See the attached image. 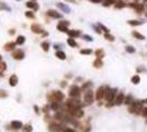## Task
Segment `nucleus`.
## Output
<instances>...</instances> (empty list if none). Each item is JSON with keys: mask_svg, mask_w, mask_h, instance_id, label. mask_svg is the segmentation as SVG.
Listing matches in <instances>:
<instances>
[{"mask_svg": "<svg viewBox=\"0 0 147 132\" xmlns=\"http://www.w3.org/2000/svg\"><path fill=\"white\" fill-rule=\"evenodd\" d=\"M89 1H91V2H93V3H101V2H103V0H89Z\"/></svg>", "mask_w": 147, "mask_h": 132, "instance_id": "8fccbe9b", "label": "nucleus"}, {"mask_svg": "<svg viewBox=\"0 0 147 132\" xmlns=\"http://www.w3.org/2000/svg\"><path fill=\"white\" fill-rule=\"evenodd\" d=\"M62 87H66V81H63L62 83Z\"/></svg>", "mask_w": 147, "mask_h": 132, "instance_id": "603ef678", "label": "nucleus"}, {"mask_svg": "<svg viewBox=\"0 0 147 132\" xmlns=\"http://www.w3.org/2000/svg\"><path fill=\"white\" fill-rule=\"evenodd\" d=\"M9 84H10V86L14 87L15 85L18 84V76L17 75H12V76H10V78H9Z\"/></svg>", "mask_w": 147, "mask_h": 132, "instance_id": "412c9836", "label": "nucleus"}, {"mask_svg": "<svg viewBox=\"0 0 147 132\" xmlns=\"http://www.w3.org/2000/svg\"><path fill=\"white\" fill-rule=\"evenodd\" d=\"M94 97H96V94L92 91V89H88L85 90V94H83V101H85L86 105H91L94 100Z\"/></svg>", "mask_w": 147, "mask_h": 132, "instance_id": "7ed1b4c3", "label": "nucleus"}, {"mask_svg": "<svg viewBox=\"0 0 147 132\" xmlns=\"http://www.w3.org/2000/svg\"><path fill=\"white\" fill-rule=\"evenodd\" d=\"M93 66L96 68H101L102 66H103V62H102L101 58H96L93 61Z\"/></svg>", "mask_w": 147, "mask_h": 132, "instance_id": "a878e982", "label": "nucleus"}, {"mask_svg": "<svg viewBox=\"0 0 147 132\" xmlns=\"http://www.w3.org/2000/svg\"><path fill=\"white\" fill-rule=\"evenodd\" d=\"M80 54H82V55H90V54H92V50H91V49H82V50H80Z\"/></svg>", "mask_w": 147, "mask_h": 132, "instance_id": "c9c22d12", "label": "nucleus"}, {"mask_svg": "<svg viewBox=\"0 0 147 132\" xmlns=\"http://www.w3.org/2000/svg\"><path fill=\"white\" fill-rule=\"evenodd\" d=\"M15 44H17V43H13V42H8V43L5 44L3 49L6 50V51H13L14 47H15Z\"/></svg>", "mask_w": 147, "mask_h": 132, "instance_id": "4be33fe9", "label": "nucleus"}, {"mask_svg": "<svg viewBox=\"0 0 147 132\" xmlns=\"http://www.w3.org/2000/svg\"><path fill=\"white\" fill-rule=\"evenodd\" d=\"M57 7H58L62 11L65 12V13H70V8H69L67 5H64V3H62V2H58L57 3Z\"/></svg>", "mask_w": 147, "mask_h": 132, "instance_id": "dca6fc26", "label": "nucleus"}, {"mask_svg": "<svg viewBox=\"0 0 147 132\" xmlns=\"http://www.w3.org/2000/svg\"><path fill=\"white\" fill-rule=\"evenodd\" d=\"M31 31L34 32V33H37V34H41V33H43V29L42 26L39 25L37 23H33L31 25Z\"/></svg>", "mask_w": 147, "mask_h": 132, "instance_id": "ddd939ff", "label": "nucleus"}, {"mask_svg": "<svg viewBox=\"0 0 147 132\" xmlns=\"http://www.w3.org/2000/svg\"><path fill=\"white\" fill-rule=\"evenodd\" d=\"M12 57L15 58V60H23L24 58V52L21 51V50H17L12 53Z\"/></svg>", "mask_w": 147, "mask_h": 132, "instance_id": "f8f14e48", "label": "nucleus"}, {"mask_svg": "<svg viewBox=\"0 0 147 132\" xmlns=\"http://www.w3.org/2000/svg\"><path fill=\"white\" fill-rule=\"evenodd\" d=\"M68 25H69V22L68 21H60L58 24H57V29L59 30L60 32H66L67 33L69 30H68Z\"/></svg>", "mask_w": 147, "mask_h": 132, "instance_id": "9b49d317", "label": "nucleus"}, {"mask_svg": "<svg viewBox=\"0 0 147 132\" xmlns=\"http://www.w3.org/2000/svg\"><path fill=\"white\" fill-rule=\"evenodd\" d=\"M125 101V94L124 92H118V95L115 97V100H114V103H115V106H121L122 103H124Z\"/></svg>", "mask_w": 147, "mask_h": 132, "instance_id": "9d476101", "label": "nucleus"}, {"mask_svg": "<svg viewBox=\"0 0 147 132\" xmlns=\"http://www.w3.org/2000/svg\"><path fill=\"white\" fill-rule=\"evenodd\" d=\"M67 44L69 46H71V47H76L77 46V42L75 41V39H73V37H69L67 40Z\"/></svg>", "mask_w": 147, "mask_h": 132, "instance_id": "7c9ffc66", "label": "nucleus"}, {"mask_svg": "<svg viewBox=\"0 0 147 132\" xmlns=\"http://www.w3.org/2000/svg\"><path fill=\"white\" fill-rule=\"evenodd\" d=\"M41 46H42V49L44 50L45 52H47L48 51V47H49V45H48L47 42H43V43L41 44Z\"/></svg>", "mask_w": 147, "mask_h": 132, "instance_id": "79ce46f5", "label": "nucleus"}, {"mask_svg": "<svg viewBox=\"0 0 147 132\" xmlns=\"http://www.w3.org/2000/svg\"><path fill=\"white\" fill-rule=\"evenodd\" d=\"M135 101V99H134V97H133V95H127V96H125V101H124V103L125 105H127V106H130V105H132V103Z\"/></svg>", "mask_w": 147, "mask_h": 132, "instance_id": "aec40b11", "label": "nucleus"}, {"mask_svg": "<svg viewBox=\"0 0 147 132\" xmlns=\"http://www.w3.org/2000/svg\"><path fill=\"white\" fill-rule=\"evenodd\" d=\"M26 7H28V8H33L34 10H37V9H39V5L35 2H32V1H28V2H26Z\"/></svg>", "mask_w": 147, "mask_h": 132, "instance_id": "c756f323", "label": "nucleus"}, {"mask_svg": "<svg viewBox=\"0 0 147 132\" xmlns=\"http://www.w3.org/2000/svg\"><path fill=\"white\" fill-rule=\"evenodd\" d=\"M82 39L86 40V41H88V42H92V41H93L92 36H90V35H88V34H83L82 35Z\"/></svg>", "mask_w": 147, "mask_h": 132, "instance_id": "a19ab883", "label": "nucleus"}, {"mask_svg": "<svg viewBox=\"0 0 147 132\" xmlns=\"http://www.w3.org/2000/svg\"><path fill=\"white\" fill-rule=\"evenodd\" d=\"M118 95V89L116 88H110L108 86L107 88V92H105V97L104 99L107 100V107L110 108V107L114 106V100H115V97Z\"/></svg>", "mask_w": 147, "mask_h": 132, "instance_id": "f257e3e1", "label": "nucleus"}, {"mask_svg": "<svg viewBox=\"0 0 147 132\" xmlns=\"http://www.w3.org/2000/svg\"><path fill=\"white\" fill-rule=\"evenodd\" d=\"M32 126L31 124H25V126H23L22 128V131L23 132H32Z\"/></svg>", "mask_w": 147, "mask_h": 132, "instance_id": "e433bc0d", "label": "nucleus"}, {"mask_svg": "<svg viewBox=\"0 0 147 132\" xmlns=\"http://www.w3.org/2000/svg\"><path fill=\"white\" fill-rule=\"evenodd\" d=\"M0 61H1V56H0Z\"/></svg>", "mask_w": 147, "mask_h": 132, "instance_id": "13d9d810", "label": "nucleus"}, {"mask_svg": "<svg viewBox=\"0 0 147 132\" xmlns=\"http://www.w3.org/2000/svg\"><path fill=\"white\" fill-rule=\"evenodd\" d=\"M108 86H100L96 91V99L97 100H102L105 97V92H107Z\"/></svg>", "mask_w": 147, "mask_h": 132, "instance_id": "1a4fd4ad", "label": "nucleus"}, {"mask_svg": "<svg viewBox=\"0 0 147 132\" xmlns=\"http://www.w3.org/2000/svg\"><path fill=\"white\" fill-rule=\"evenodd\" d=\"M132 35H133L135 39L139 40V41H144L145 40V36L142 34V33H139L138 31H133V32H132Z\"/></svg>", "mask_w": 147, "mask_h": 132, "instance_id": "b1692460", "label": "nucleus"}, {"mask_svg": "<svg viewBox=\"0 0 147 132\" xmlns=\"http://www.w3.org/2000/svg\"><path fill=\"white\" fill-rule=\"evenodd\" d=\"M60 129H62V126H59V124H57V123L49 124V128H48V130L51 132H58Z\"/></svg>", "mask_w": 147, "mask_h": 132, "instance_id": "a211bd4d", "label": "nucleus"}, {"mask_svg": "<svg viewBox=\"0 0 147 132\" xmlns=\"http://www.w3.org/2000/svg\"><path fill=\"white\" fill-rule=\"evenodd\" d=\"M115 9H123L125 7H127V5L124 2V1H122V0H119V1H116L115 5H114Z\"/></svg>", "mask_w": 147, "mask_h": 132, "instance_id": "393cba45", "label": "nucleus"}, {"mask_svg": "<svg viewBox=\"0 0 147 132\" xmlns=\"http://www.w3.org/2000/svg\"><path fill=\"white\" fill-rule=\"evenodd\" d=\"M0 77H1V72H0Z\"/></svg>", "mask_w": 147, "mask_h": 132, "instance_id": "4d7b16f0", "label": "nucleus"}, {"mask_svg": "<svg viewBox=\"0 0 147 132\" xmlns=\"http://www.w3.org/2000/svg\"><path fill=\"white\" fill-rule=\"evenodd\" d=\"M67 33H68V35H69V37H73V39L80 36V31L79 30H69Z\"/></svg>", "mask_w": 147, "mask_h": 132, "instance_id": "6ab92c4d", "label": "nucleus"}, {"mask_svg": "<svg viewBox=\"0 0 147 132\" xmlns=\"http://www.w3.org/2000/svg\"><path fill=\"white\" fill-rule=\"evenodd\" d=\"M68 109V113L69 116H71L73 118H77V119H80V118L83 117V111H82L81 108H67Z\"/></svg>", "mask_w": 147, "mask_h": 132, "instance_id": "39448f33", "label": "nucleus"}, {"mask_svg": "<svg viewBox=\"0 0 147 132\" xmlns=\"http://www.w3.org/2000/svg\"><path fill=\"white\" fill-rule=\"evenodd\" d=\"M143 108H144V103H143V101L142 100H138V101L135 100L132 105L128 106L127 110H128L130 113H133V115H141Z\"/></svg>", "mask_w": 147, "mask_h": 132, "instance_id": "f03ea898", "label": "nucleus"}, {"mask_svg": "<svg viewBox=\"0 0 147 132\" xmlns=\"http://www.w3.org/2000/svg\"><path fill=\"white\" fill-rule=\"evenodd\" d=\"M24 42H25V37L23 36V35H19L15 43H17L18 45H22V44H24Z\"/></svg>", "mask_w": 147, "mask_h": 132, "instance_id": "2f4dec72", "label": "nucleus"}, {"mask_svg": "<svg viewBox=\"0 0 147 132\" xmlns=\"http://www.w3.org/2000/svg\"><path fill=\"white\" fill-rule=\"evenodd\" d=\"M66 107L67 108H81L82 103L77 98H70V99H68L66 101Z\"/></svg>", "mask_w": 147, "mask_h": 132, "instance_id": "423d86ee", "label": "nucleus"}, {"mask_svg": "<svg viewBox=\"0 0 147 132\" xmlns=\"http://www.w3.org/2000/svg\"><path fill=\"white\" fill-rule=\"evenodd\" d=\"M92 87V83L91 81H87L86 84H83L81 87V90H88V89H90Z\"/></svg>", "mask_w": 147, "mask_h": 132, "instance_id": "f704fd0d", "label": "nucleus"}, {"mask_svg": "<svg viewBox=\"0 0 147 132\" xmlns=\"http://www.w3.org/2000/svg\"><path fill=\"white\" fill-rule=\"evenodd\" d=\"M7 69V66H6V63H0V72H2V71H6Z\"/></svg>", "mask_w": 147, "mask_h": 132, "instance_id": "a18cd8bd", "label": "nucleus"}, {"mask_svg": "<svg viewBox=\"0 0 147 132\" xmlns=\"http://www.w3.org/2000/svg\"><path fill=\"white\" fill-rule=\"evenodd\" d=\"M127 23H128L131 26H139V25H142L144 22L141 21V20H128L127 21Z\"/></svg>", "mask_w": 147, "mask_h": 132, "instance_id": "5701e85b", "label": "nucleus"}, {"mask_svg": "<svg viewBox=\"0 0 147 132\" xmlns=\"http://www.w3.org/2000/svg\"><path fill=\"white\" fill-rule=\"evenodd\" d=\"M0 10H6V11H11V9L9 8V7L6 6V3H3V2H0Z\"/></svg>", "mask_w": 147, "mask_h": 132, "instance_id": "58836bf2", "label": "nucleus"}, {"mask_svg": "<svg viewBox=\"0 0 147 132\" xmlns=\"http://www.w3.org/2000/svg\"><path fill=\"white\" fill-rule=\"evenodd\" d=\"M115 0H103V6L104 7H110V6H112V5H115Z\"/></svg>", "mask_w": 147, "mask_h": 132, "instance_id": "473e14b6", "label": "nucleus"}, {"mask_svg": "<svg viewBox=\"0 0 147 132\" xmlns=\"http://www.w3.org/2000/svg\"><path fill=\"white\" fill-rule=\"evenodd\" d=\"M104 39L108 41H110V42H114L115 41V37L112 34H110V33H104Z\"/></svg>", "mask_w": 147, "mask_h": 132, "instance_id": "72a5a7b5", "label": "nucleus"}, {"mask_svg": "<svg viewBox=\"0 0 147 132\" xmlns=\"http://www.w3.org/2000/svg\"><path fill=\"white\" fill-rule=\"evenodd\" d=\"M10 126H11V128H12V129H14V130H19V129H22V128H23V123H22V122H21V121H17V120L12 121Z\"/></svg>", "mask_w": 147, "mask_h": 132, "instance_id": "4468645a", "label": "nucleus"}, {"mask_svg": "<svg viewBox=\"0 0 147 132\" xmlns=\"http://www.w3.org/2000/svg\"><path fill=\"white\" fill-rule=\"evenodd\" d=\"M142 101H143V103H147V98L146 99H144V100H142Z\"/></svg>", "mask_w": 147, "mask_h": 132, "instance_id": "864d4df0", "label": "nucleus"}, {"mask_svg": "<svg viewBox=\"0 0 147 132\" xmlns=\"http://www.w3.org/2000/svg\"><path fill=\"white\" fill-rule=\"evenodd\" d=\"M52 109L53 110H55V111H56V110H59V108H60V106H59V102H56V101H55V102H52Z\"/></svg>", "mask_w": 147, "mask_h": 132, "instance_id": "4c0bfd02", "label": "nucleus"}, {"mask_svg": "<svg viewBox=\"0 0 147 132\" xmlns=\"http://www.w3.org/2000/svg\"><path fill=\"white\" fill-rule=\"evenodd\" d=\"M92 28H93V29L96 30V32H97V33H99V34H101V33H102V31H101V29H100V28H99V25H98V26L92 25Z\"/></svg>", "mask_w": 147, "mask_h": 132, "instance_id": "de8ad7c7", "label": "nucleus"}, {"mask_svg": "<svg viewBox=\"0 0 147 132\" xmlns=\"http://www.w3.org/2000/svg\"><path fill=\"white\" fill-rule=\"evenodd\" d=\"M17 1H19V0H17Z\"/></svg>", "mask_w": 147, "mask_h": 132, "instance_id": "bf43d9fd", "label": "nucleus"}, {"mask_svg": "<svg viewBox=\"0 0 147 132\" xmlns=\"http://www.w3.org/2000/svg\"><path fill=\"white\" fill-rule=\"evenodd\" d=\"M25 17L26 18H30V19H34V17H35V15H34V13L32 11H26L25 12Z\"/></svg>", "mask_w": 147, "mask_h": 132, "instance_id": "37998d69", "label": "nucleus"}, {"mask_svg": "<svg viewBox=\"0 0 147 132\" xmlns=\"http://www.w3.org/2000/svg\"><path fill=\"white\" fill-rule=\"evenodd\" d=\"M136 72H137V74H139V73H142V72H145V68H143V67H137V68H136Z\"/></svg>", "mask_w": 147, "mask_h": 132, "instance_id": "09e8293b", "label": "nucleus"}, {"mask_svg": "<svg viewBox=\"0 0 147 132\" xmlns=\"http://www.w3.org/2000/svg\"><path fill=\"white\" fill-rule=\"evenodd\" d=\"M142 116L144 118H147V107H144L143 108V110H142V113H141Z\"/></svg>", "mask_w": 147, "mask_h": 132, "instance_id": "c03bdc74", "label": "nucleus"}, {"mask_svg": "<svg viewBox=\"0 0 147 132\" xmlns=\"http://www.w3.org/2000/svg\"><path fill=\"white\" fill-rule=\"evenodd\" d=\"M56 57H58L59 60H62V61L66 60V54H65V52H63V51H57V52H56Z\"/></svg>", "mask_w": 147, "mask_h": 132, "instance_id": "c85d7f7f", "label": "nucleus"}, {"mask_svg": "<svg viewBox=\"0 0 147 132\" xmlns=\"http://www.w3.org/2000/svg\"><path fill=\"white\" fill-rule=\"evenodd\" d=\"M63 132H76L71 128H63Z\"/></svg>", "mask_w": 147, "mask_h": 132, "instance_id": "49530a36", "label": "nucleus"}, {"mask_svg": "<svg viewBox=\"0 0 147 132\" xmlns=\"http://www.w3.org/2000/svg\"><path fill=\"white\" fill-rule=\"evenodd\" d=\"M145 8H146V10H147V3H146V5H145Z\"/></svg>", "mask_w": 147, "mask_h": 132, "instance_id": "6e6d98bb", "label": "nucleus"}, {"mask_svg": "<svg viewBox=\"0 0 147 132\" xmlns=\"http://www.w3.org/2000/svg\"><path fill=\"white\" fill-rule=\"evenodd\" d=\"M98 25H99V28H100V29H101V31H103V32H104V33H110V30L108 29L107 26H104V25H103V24L99 23Z\"/></svg>", "mask_w": 147, "mask_h": 132, "instance_id": "ea45409f", "label": "nucleus"}, {"mask_svg": "<svg viewBox=\"0 0 147 132\" xmlns=\"http://www.w3.org/2000/svg\"><path fill=\"white\" fill-rule=\"evenodd\" d=\"M10 34H14V30H11V31H10Z\"/></svg>", "mask_w": 147, "mask_h": 132, "instance_id": "5fc2aeb1", "label": "nucleus"}, {"mask_svg": "<svg viewBox=\"0 0 147 132\" xmlns=\"http://www.w3.org/2000/svg\"><path fill=\"white\" fill-rule=\"evenodd\" d=\"M125 51H126L128 54H134V53H136V49L133 45H126L125 46Z\"/></svg>", "mask_w": 147, "mask_h": 132, "instance_id": "cd10ccee", "label": "nucleus"}, {"mask_svg": "<svg viewBox=\"0 0 147 132\" xmlns=\"http://www.w3.org/2000/svg\"><path fill=\"white\" fill-rule=\"evenodd\" d=\"M47 15H49V17H52V18H55V19H60V18H62V15H60V13H58L56 10H52V9L47 11Z\"/></svg>", "mask_w": 147, "mask_h": 132, "instance_id": "2eb2a0df", "label": "nucleus"}, {"mask_svg": "<svg viewBox=\"0 0 147 132\" xmlns=\"http://www.w3.org/2000/svg\"><path fill=\"white\" fill-rule=\"evenodd\" d=\"M127 7L134 9V11H135L136 13H138V15L143 13V11H144V9H145V6L143 5V3H136V2L127 3Z\"/></svg>", "mask_w": 147, "mask_h": 132, "instance_id": "6e6552de", "label": "nucleus"}, {"mask_svg": "<svg viewBox=\"0 0 147 132\" xmlns=\"http://www.w3.org/2000/svg\"><path fill=\"white\" fill-rule=\"evenodd\" d=\"M131 83L133 84V85H138V84L141 83V76H139V74L133 75V76L131 77Z\"/></svg>", "mask_w": 147, "mask_h": 132, "instance_id": "f3484780", "label": "nucleus"}, {"mask_svg": "<svg viewBox=\"0 0 147 132\" xmlns=\"http://www.w3.org/2000/svg\"><path fill=\"white\" fill-rule=\"evenodd\" d=\"M68 94H69L70 98H78L80 96V94H81V88L79 86H77V85H73L69 88Z\"/></svg>", "mask_w": 147, "mask_h": 132, "instance_id": "0eeeda50", "label": "nucleus"}, {"mask_svg": "<svg viewBox=\"0 0 147 132\" xmlns=\"http://www.w3.org/2000/svg\"><path fill=\"white\" fill-rule=\"evenodd\" d=\"M34 109H35V112H36V113H39V112H40V109L37 108V106H34Z\"/></svg>", "mask_w": 147, "mask_h": 132, "instance_id": "3c124183", "label": "nucleus"}, {"mask_svg": "<svg viewBox=\"0 0 147 132\" xmlns=\"http://www.w3.org/2000/svg\"><path fill=\"white\" fill-rule=\"evenodd\" d=\"M94 54H96L97 58H101L102 60V58L104 57V51H103L102 49H98L96 52H94Z\"/></svg>", "mask_w": 147, "mask_h": 132, "instance_id": "bb28decb", "label": "nucleus"}, {"mask_svg": "<svg viewBox=\"0 0 147 132\" xmlns=\"http://www.w3.org/2000/svg\"><path fill=\"white\" fill-rule=\"evenodd\" d=\"M64 98H65V96H64V94H63L62 91H59V90H56V91H53L52 92V95L48 96V99L49 100H52V102H59V101L64 100Z\"/></svg>", "mask_w": 147, "mask_h": 132, "instance_id": "20e7f679", "label": "nucleus"}]
</instances>
